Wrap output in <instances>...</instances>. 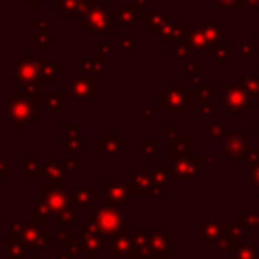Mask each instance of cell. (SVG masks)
Here are the masks:
<instances>
[{"label":"cell","instance_id":"44dd1931","mask_svg":"<svg viewBox=\"0 0 259 259\" xmlns=\"http://www.w3.org/2000/svg\"><path fill=\"white\" fill-rule=\"evenodd\" d=\"M57 259H71V256H69L67 252H58L57 254Z\"/></svg>","mask_w":259,"mask_h":259},{"label":"cell","instance_id":"52a82bcc","mask_svg":"<svg viewBox=\"0 0 259 259\" xmlns=\"http://www.w3.org/2000/svg\"><path fill=\"white\" fill-rule=\"evenodd\" d=\"M113 259H120V257H129V259H134L138 257L136 250H134V243H133V238H129L127 235L123 236H118V238L113 240Z\"/></svg>","mask_w":259,"mask_h":259},{"label":"cell","instance_id":"ba28073f","mask_svg":"<svg viewBox=\"0 0 259 259\" xmlns=\"http://www.w3.org/2000/svg\"><path fill=\"white\" fill-rule=\"evenodd\" d=\"M97 194V189L96 187H76L74 191L71 192L72 196V201L74 205L79 206V211H87L89 206L94 203Z\"/></svg>","mask_w":259,"mask_h":259},{"label":"cell","instance_id":"6da1fadb","mask_svg":"<svg viewBox=\"0 0 259 259\" xmlns=\"http://www.w3.org/2000/svg\"><path fill=\"white\" fill-rule=\"evenodd\" d=\"M81 231H94L104 240L113 242L118 236L127 235V217L115 208V205H97L96 211L89 213L85 221H79Z\"/></svg>","mask_w":259,"mask_h":259},{"label":"cell","instance_id":"2e32d148","mask_svg":"<svg viewBox=\"0 0 259 259\" xmlns=\"http://www.w3.org/2000/svg\"><path fill=\"white\" fill-rule=\"evenodd\" d=\"M242 224L243 226H250V228L259 226V213H250V211L243 213L242 215Z\"/></svg>","mask_w":259,"mask_h":259},{"label":"cell","instance_id":"9a60e30c","mask_svg":"<svg viewBox=\"0 0 259 259\" xmlns=\"http://www.w3.org/2000/svg\"><path fill=\"white\" fill-rule=\"evenodd\" d=\"M71 242H72V231H71V228H69V226H65V228L58 229L57 238H55V243H57V245H60L64 250H67V247L71 245Z\"/></svg>","mask_w":259,"mask_h":259},{"label":"cell","instance_id":"30bf717a","mask_svg":"<svg viewBox=\"0 0 259 259\" xmlns=\"http://www.w3.org/2000/svg\"><path fill=\"white\" fill-rule=\"evenodd\" d=\"M7 247H9V254H7L9 259H21L25 256V252H27V249L23 247L21 240L11 231H9V236H7Z\"/></svg>","mask_w":259,"mask_h":259},{"label":"cell","instance_id":"4fadbf2b","mask_svg":"<svg viewBox=\"0 0 259 259\" xmlns=\"http://www.w3.org/2000/svg\"><path fill=\"white\" fill-rule=\"evenodd\" d=\"M62 177V167L55 164V157H48V162L42 166V178L48 180H55V178Z\"/></svg>","mask_w":259,"mask_h":259},{"label":"cell","instance_id":"e0dca14e","mask_svg":"<svg viewBox=\"0 0 259 259\" xmlns=\"http://www.w3.org/2000/svg\"><path fill=\"white\" fill-rule=\"evenodd\" d=\"M65 252L69 254L71 257H79L83 252V245H76V243H71V245L67 247V250Z\"/></svg>","mask_w":259,"mask_h":259},{"label":"cell","instance_id":"7402d4cb","mask_svg":"<svg viewBox=\"0 0 259 259\" xmlns=\"http://www.w3.org/2000/svg\"><path fill=\"white\" fill-rule=\"evenodd\" d=\"M28 259H41V257H39V254L35 252V250H32V256L28 257Z\"/></svg>","mask_w":259,"mask_h":259},{"label":"cell","instance_id":"8992f818","mask_svg":"<svg viewBox=\"0 0 259 259\" xmlns=\"http://www.w3.org/2000/svg\"><path fill=\"white\" fill-rule=\"evenodd\" d=\"M81 245L89 259H96L97 252H103L104 250V240L94 231H83Z\"/></svg>","mask_w":259,"mask_h":259},{"label":"cell","instance_id":"d6986e66","mask_svg":"<svg viewBox=\"0 0 259 259\" xmlns=\"http://www.w3.org/2000/svg\"><path fill=\"white\" fill-rule=\"evenodd\" d=\"M64 164L69 171H78V159H65Z\"/></svg>","mask_w":259,"mask_h":259},{"label":"cell","instance_id":"8fae6325","mask_svg":"<svg viewBox=\"0 0 259 259\" xmlns=\"http://www.w3.org/2000/svg\"><path fill=\"white\" fill-rule=\"evenodd\" d=\"M57 215V221H55V228L60 229V228H65V226H69L72 221H78L79 219V213L78 211H74L71 208V210H64V211H58Z\"/></svg>","mask_w":259,"mask_h":259},{"label":"cell","instance_id":"5b68a950","mask_svg":"<svg viewBox=\"0 0 259 259\" xmlns=\"http://www.w3.org/2000/svg\"><path fill=\"white\" fill-rule=\"evenodd\" d=\"M106 187V201H109V205H123V203L129 199L131 191L129 185H122V184H115V182H104Z\"/></svg>","mask_w":259,"mask_h":259},{"label":"cell","instance_id":"9c48e42d","mask_svg":"<svg viewBox=\"0 0 259 259\" xmlns=\"http://www.w3.org/2000/svg\"><path fill=\"white\" fill-rule=\"evenodd\" d=\"M201 228H203L201 240L205 243L215 242V240L219 242V238L224 235V229H222V226L219 221H205V222H201Z\"/></svg>","mask_w":259,"mask_h":259},{"label":"cell","instance_id":"ac0fdd59","mask_svg":"<svg viewBox=\"0 0 259 259\" xmlns=\"http://www.w3.org/2000/svg\"><path fill=\"white\" fill-rule=\"evenodd\" d=\"M252 187L256 189V192L259 194V164L252 167Z\"/></svg>","mask_w":259,"mask_h":259},{"label":"cell","instance_id":"7c38bea8","mask_svg":"<svg viewBox=\"0 0 259 259\" xmlns=\"http://www.w3.org/2000/svg\"><path fill=\"white\" fill-rule=\"evenodd\" d=\"M52 215H55V211L52 210V208L46 205L45 201H39L37 205L34 206V211H32V222H34V224H37L39 221H45V219L52 217Z\"/></svg>","mask_w":259,"mask_h":259},{"label":"cell","instance_id":"ffe728a7","mask_svg":"<svg viewBox=\"0 0 259 259\" xmlns=\"http://www.w3.org/2000/svg\"><path fill=\"white\" fill-rule=\"evenodd\" d=\"M7 178V164L6 160L0 157V180H6Z\"/></svg>","mask_w":259,"mask_h":259},{"label":"cell","instance_id":"5bb4252c","mask_svg":"<svg viewBox=\"0 0 259 259\" xmlns=\"http://www.w3.org/2000/svg\"><path fill=\"white\" fill-rule=\"evenodd\" d=\"M196 169H198V166H196L194 162H191V160H187V162H180V164H177L175 177L177 178H191L196 175Z\"/></svg>","mask_w":259,"mask_h":259},{"label":"cell","instance_id":"277c9868","mask_svg":"<svg viewBox=\"0 0 259 259\" xmlns=\"http://www.w3.org/2000/svg\"><path fill=\"white\" fill-rule=\"evenodd\" d=\"M129 187L133 194H166V189L157 185L154 175L129 173Z\"/></svg>","mask_w":259,"mask_h":259},{"label":"cell","instance_id":"3957f363","mask_svg":"<svg viewBox=\"0 0 259 259\" xmlns=\"http://www.w3.org/2000/svg\"><path fill=\"white\" fill-rule=\"evenodd\" d=\"M41 194V201H45L55 213L64 210H71L74 201H72V196L67 189L62 184V178H55V180H50V184L46 187H42L39 191Z\"/></svg>","mask_w":259,"mask_h":259},{"label":"cell","instance_id":"7a4b0ae2","mask_svg":"<svg viewBox=\"0 0 259 259\" xmlns=\"http://www.w3.org/2000/svg\"><path fill=\"white\" fill-rule=\"evenodd\" d=\"M11 233L18 236L23 243V247L32 252V250H46V242H48V229L34 224V222L25 221H9Z\"/></svg>","mask_w":259,"mask_h":259}]
</instances>
